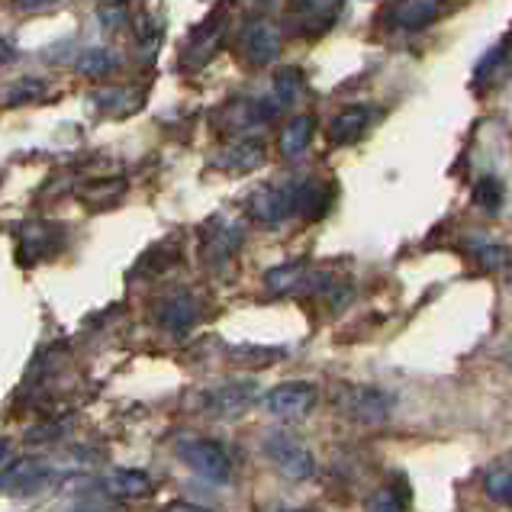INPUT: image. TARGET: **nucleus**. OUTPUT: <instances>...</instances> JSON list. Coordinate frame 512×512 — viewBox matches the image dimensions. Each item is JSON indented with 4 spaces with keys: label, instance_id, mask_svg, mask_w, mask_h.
Segmentation results:
<instances>
[{
    "label": "nucleus",
    "instance_id": "nucleus-1",
    "mask_svg": "<svg viewBox=\"0 0 512 512\" xmlns=\"http://www.w3.org/2000/svg\"><path fill=\"white\" fill-rule=\"evenodd\" d=\"M332 403L355 426H384L393 413V397L374 384H342Z\"/></svg>",
    "mask_w": 512,
    "mask_h": 512
},
{
    "label": "nucleus",
    "instance_id": "nucleus-2",
    "mask_svg": "<svg viewBox=\"0 0 512 512\" xmlns=\"http://www.w3.org/2000/svg\"><path fill=\"white\" fill-rule=\"evenodd\" d=\"M265 455L287 480H313L316 477V458L297 435L290 432H271L265 438Z\"/></svg>",
    "mask_w": 512,
    "mask_h": 512
},
{
    "label": "nucleus",
    "instance_id": "nucleus-3",
    "mask_svg": "<svg viewBox=\"0 0 512 512\" xmlns=\"http://www.w3.org/2000/svg\"><path fill=\"white\" fill-rule=\"evenodd\" d=\"M178 458L210 484H229L232 480V458L216 438H187L178 448Z\"/></svg>",
    "mask_w": 512,
    "mask_h": 512
},
{
    "label": "nucleus",
    "instance_id": "nucleus-4",
    "mask_svg": "<svg viewBox=\"0 0 512 512\" xmlns=\"http://www.w3.org/2000/svg\"><path fill=\"white\" fill-rule=\"evenodd\" d=\"M345 0H287V26L297 36H323L339 20Z\"/></svg>",
    "mask_w": 512,
    "mask_h": 512
},
{
    "label": "nucleus",
    "instance_id": "nucleus-5",
    "mask_svg": "<svg viewBox=\"0 0 512 512\" xmlns=\"http://www.w3.org/2000/svg\"><path fill=\"white\" fill-rule=\"evenodd\" d=\"M319 400V390L306 380H287V384H277L274 390L265 393V409L281 422H297L303 419Z\"/></svg>",
    "mask_w": 512,
    "mask_h": 512
},
{
    "label": "nucleus",
    "instance_id": "nucleus-6",
    "mask_svg": "<svg viewBox=\"0 0 512 512\" xmlns=\"http://www.w3.org/2000/svg\"><path fill=\"white\" fill-rule=\"evenodd\" d=\"M248 213L265 226H277V223H284V219L297 216V181L268 184L255 190V194L248 197Z\"/></svg>",
    "mask_w": 512,
    "mask_h": 512
},
{
    "label": "nucleus",
    "instance_id": "nucleus-7",
    "mask_svg": "<svg viewBox=\"0 0 512 512\" xmlns=\"http://www.w3.org/2000/svg\"><path fill=\"white\" fill-rule=\"evenodd\" d=\"M239 49L252 65H271L284 49V36L268 17H252L239 33Z\"/></svg>",
    "mask_w": 512,
    "mask_h": 512
},
{
    "label": "nucleus",
    "instance_id": "nucleus-8",
    "mask_svg": "<svg viewBox=\"0 0 512 512\" xmlns=\"http://www.w3.org/2000/svg\"><path fill=\"white\" fill-rule=\"evenodd\" d=\"M223 39H226V23L223 17H213L207 20L200 29H194L187 39V46L181 52V68L184 71H197L210 62V58L219 52V46H223Z\"/></svg>",
    "mask_w": 512,
    "mask_h": 512
},
{
    "label": "nucleus",
    "instance_id": "nucleus-9",
    "mask_svg": "<svg viewBox=\"0 0 512 512\" xmlns=\"http://www.w3.org/2000/svg\"><path fill=\"white\" fill-rule=\"evenodd\" d=\"M258 397H261V390H258V384H252V380H232V384L210 390L207 397H203L207 400L203 409H207L210 416H239Z\"/></svg>",
    "mask_w": 512,
    "mask_h": 512
},
{
    "label": "nucleus",
    "instance_id": "nucleus-10",
    "mask_svg": "<svg viewBox=\"0 0 512 512\" xmlns=\"http://www.w3.org/2000/svg\"><path fill=\"white\" fill-rule=\"evenodd\" d=\"M265 162V142L255 136H236L226 149L213 155V168L229 171V174H245Z\"/></svg>",
    "mask_w": 512,
    "mask_h": 512
},
{
    "label": "nucleus",
    "instance_id": "nucleus-11",
    "mask_svg": "<svg viewBox=\"0 0 512 512\" xmlns=\"http://www.w3.org/2000/svg\"><path fill=\"white\" fill-rule=\"evenodd\" d=\"M445 0H397L390 7L387 20L393 29H403V33H419V29L432 26L438 17H442Z\"/></svg>",
    "mask_w": 512,
    "mask_h": 512
},
{
    "label": "nucleus",
    "instance_id": "nucleus-12",
    "mask_svg": "<svg viewBox=\"0 0 512 512\" xmlns=\"http://www.w3.org/2000/svg\"><path fill=\"white\" fill-rule=\"evenodd\" d=\"M242 245V229L226 223V219H213L210 223V236L203 239V258L210 265H226V261L239 252Z\"/></svg>",
    "mask_w": 512,
    "mask_h": 512
},
{
    "label": "nucleus",
    "instance_id": "nucleus-13",
    "mask_svg": "<svg viewBox=\"0 0 512 512\" xmlns=\"http://www.w3.org/2000/svg\"><path fill=\"white\" fill-rule=\"evenodd\" d=\"M374 116H377L374 107H345V110L332 120V126H329V139H332L335 145H351V142H358V139L371 129Z\"/></svg>",
    "mask_w": 512,
    "mask_h": 512
},
{
    "label": "nucleus",
    "instance_id": "nucleus-14",
    "mask_svg": "<svg viewBox=\"0 0 512 512\" xmlns=\"http://www.w3.org/2000/svg\"><path fill=\"white\" fill-rule=\"evenodd\" d=\"M197 316H200V306L190 294L165 297L162 306H158V323H162V329H168V332H187L197 323Z\"/></svg>",
    "mask_w": 512,
    "mask_h": 512
},
{
    "label": "nucleus",
    "instance_id": "nucleus-15",
    "mask_svg": "<svg viewBox=\"0 0 512 512\" xmlns=\"http://www.w3.org/2000/svg\"><path fill=\"white\" fill-rule=\"evenodd\" d=\"M155 490L152 477L145 471H113L110 477H104V493H110L113 500H142V496H149Z\"/></svg>",
    "mask_w": 512,
    "mask_h": 512
},
{
    "label": "nucleus",
    "instance_id": "nucleus-16",
    "mask_svg": "<svg viewBox=\"0 0 512 512\" xmlns=\"http://www.w3.org/2000/svg\"><path fill=\"white\" fill-rule=\"evenodd\" d=\"M42 480H46V464L36 461V458H26V461H17L10 464L4 474H0V490L7 493H26L39 487Z\"/></svg>",
    "mask_w": 512,
    "mask_h": 512
},
{
    "label": "nucleus",
    "instance_id": "nucleus-17",
    "mask_svg": "<svg viewBox=\"0 0 512 512\" xmlns=\"http://www.w3.org/2000/svg\"><path fill=\"white\" fill-rule=\"evenodd\" d=\"M313 139V120L310 116H297V120H290L287 129H284V136H281V152L287 158H297L306 152V145H310Z\"/></svg>",
    "mask_w": 512,
    "mask_h": 512
},
{
    "label": "nucleus",
    "instance_id": "nucleus-18",
    "mask_svg": "<svg viewBox=\"0 0 512 512\" xmlns=\"http://www.w3.org/2000/svg\"><path fill=\"white\" fill-rule=\"evenodd\" d=\"M116 68H120V58L107 49H87L84 55H78V71L91 78H107Z\"/></svg>",
    "mask_w": 512,
    "mask_h": 512
},
{
    "label": "nucleus",
    "instance_id": "nucleus-19",
    "mask_svg": "<svg viewBox=\"0 0 512 512\" xmlns=\"http://www.w3.org/2000/svg\"><path fill=\"white\" fill-rule=\"evenodd\" d=\"M406 503H409L406 487L403 484H387L368 500V512H406Z\"/></svg>",
    "mask_w": 512,
    "mask_h": 512
},
{
    "label": "nucleus",
    "instance_id": "nucleus-20",
    "mask_svg": "<svg viewBox=\"0 0 512 512\" xmlns=\"http://www.w3.org/2000/svg\"><path fill=\"white\" fill-rule=\"evenodd\" d=\"M484 487H487V496L493 503H500V506H509L512 503V474H509V464H496L493 471L487 474L484 480Z\"/></svg>",
    "mask_w": 512,
    "mask_h": 512
},
{
    "label": "nucleus",
    "instance_id": "nucleus-21",
    "mask_svg": "<svg viewBox=\"0 0 512 512\" xmlns=\"http://www.w3.org/2000/svg\"><path fill=\"white\" fill-rule=\"evenodd\" d=\"M142 104V97H133V91H100L97 94V107L113 110V113H136V107Z\"/></svg>",
    "mask_w": 512,
    "mask_h": 512
},
{
    "label": "nucleus",
    "instance_id": "nucleus-22",
    "mask_svg": "<svg viewBox=\"0 0 512 512\" xmlns=\"http://www.w3.org/2000/svg\"><path fill=\"white\" fill-rule=\"evenodd\" d=\"M300 71H281L277 75V81H274V104L277 107H290L297 100V94H300Z\"/></svg>",
    "mask_w": 512,
    "mask_h": 512
},
{
    "label": "nucleus",
    "instance_id": "nucleus-23",
    "mask_svg": "<svg viewBox=\"0 0 512 512\" xmlns=\"http://www.w3.org/2000/svg\"><path fill=\"white\" fill-rule=\"evenodd\" d=\"M236 364H274V361H281L284 358V348H232V355H229Z\"/></svg>",
    "mask_w": 512,
    "mask_h": 512
},
{
    "label": "nucleus",
    "instance_id": "nucleus-24",
    "mask_svg": "<svg viewBox=\"0 0 512 512\" xmlns=\"http://www.w3.org/2000/svg\"><path fill=\"white\" fill-rule=\"evenodd\" d=\"M500 197H503L500 181H493V178L477 181V187H474V203H477V207L496 210V207H500Z\"/></svg>",
    "mask_w": 512,
    "mask_h": 512
},
{
    "label": "nucleus",
    "instance_id": "nucleus-25",
    "mask_svg": "<svg viewBox=\"0 0 512 512\" xmlns=\"http://www.w3.org/2000/svg\"><path fill=\"white\" fill-rule=\"evenodd\" d=\"M97 13L107 29H120L126 23V0H100Z\"/></svg>",
    "mask_w": 512,
    "mask_h": 512
},
{
    "label": "nucleus",
    "instance_id": "nucleus-26",
    "mask_svg": "<svg viewBox=\"0 0 512 512\" xmlns=\"http://www.w3.org/2000/svg\"><path fill=\"white\" fill-rule=\"evenodd\" d=\"M71 512H126V509L110 500H87V503H78Z\"/></svg>",
    "mask_w": 512,
    "mask_h": 512
},
{
    "label": "nucleus",
    "instance_id": "nucleus-27",
    "mask_svg": "<svg viewBox=\"0 0 512 512\" xmlns=\"http://www.w3.org/2000/svg\"><path fill=\"white\" fill-rule=\"evenodd\" d=\"M58 4H65V0H13V7L23 10V13H36V10H52Z\"/></svg>",
    "mask_w": 512,
    "mask_h": 512
},
{
    "label": "nucleus",
    "instance_id": "nucleus-28",
    "mask_svg": "<svg viewBox=\"0 0 512 512\" xmlns=\"http://www.w3.org/2000/svg\"><path fill=\"white\" fill-rule=\"evenodd\" d=\"M158 512H213V509H207V506H197V503H187V500H178V503H168V506H162Z\"/></svg>",
    "mask_w": 512,
    "mask_h": 512
},
{
    "label": "nucleus",
    "instance_id": "nucleus-29",
    "mask_svg": "<svg viewBox=\"0 0 512 512\" xmlns=\"http://www.w3.org/2000/svg\"><path fill=\"white\" fill-rule=\"evenodd\" d=\"M13 58H17V49H13V42L0 36V65H10Z\"/></svg>",
    "mask_w": 512,
    "mask_h": 512
},
{
    "label": "nucleus",
    "instance_id": "nucleus-30",
    "mask_svg": "<svg viewBox=\"0 0 512 512\" xmlns=\"http://www.w3.org/2000/svg\"><path fill=\"white\" fill-rule=\"evenodd\" d=\"M281 512H313V509H281Z\"/></svg>",
    "mask_w": 512,
    "mask_h": 512
},
{
    "label": "nucleus",
    "instance_id": "nucleus-31",
    "mask_svg": "<svg viewBox=\"0 0 512 512\" xmlns=\"http://www.w3.org/2000/svg\"><path fill=\"white\" fill-rule=\"evenodd\" d=\"M0 451H7V442H0ZM0 458H4V455H0Z\"/></svg>",
    "mask_w": 512,
    "mask_h": 512
}]
</instances>
